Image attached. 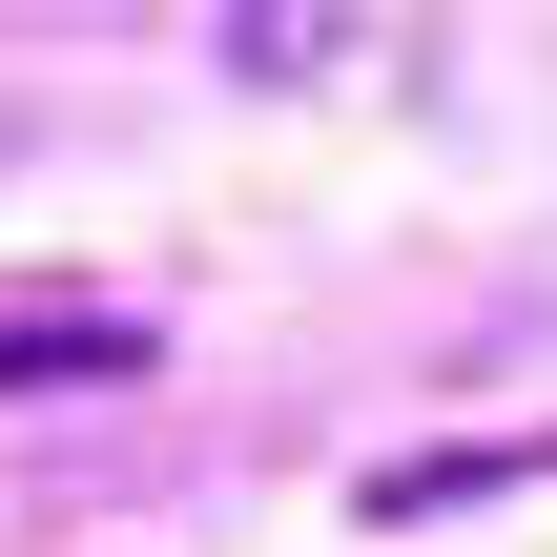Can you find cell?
<instances>
[{
    "label": "cell",
    "mask_w": 557,
    "mask_h": 557,
    "mask_svg": "<svg viewBox=\"0 0 557 557\" xmlns=\"http://www.w3.org/2000/svg\"><path fill=\"white\" fill-rule=\"evenodd\" d=\"M41 393H145V310H0V413H41Z\"/></svg>",
    "instance_id": "1"
},
{
    "label": "cell",
    "mask_w": 557,
    "mask_h": 557,
    "mask_svg": "<svg viewBox=\"0 0 557 557\" xmlns=\"http://www.w3.org/2000/svg\"><path fill=\"white\" fill-rule=\"evenodd\" d=\"M310 21H331V0H248V21H227V62H248V83H289V62H310Z\"/></svg>",
    "instance_id": "2"
}]
</instances>
